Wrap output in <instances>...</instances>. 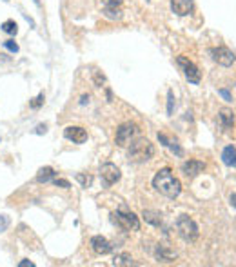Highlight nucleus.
Returning a JSON list of instances; mask_svg holds the SVG:
<instances>
[{
	"instance_id": "1",
	"label": "nucleus",
	"mask_w": 236,
	"mask_h": 267,
	"mask_svg": "<svg viewBox=\"0 0 236 267\" xmlns=\"http://www.w3.org/2000/svg\"><path fill=\"white\" fill-rule=\"evenodd\" d=\"M153 187L158 191L160 195L167 196V198H177L182 193V184L178 180L169 167L160 169L153 178Z\"/></svg>"
},
{
	"instance_id": "2",
	"label": "nucleus",
	"mask_w": 236,
	"mask_h": 267,
	"mask_svg": "<svg viewBox=\"0 0 236 267\" xmlns=\"http://www.w3.org/2000/svg\"><path fill=\"white\" fill-rule=\"evenodd\" d=\"M154 154V146L149 142L148 138H136L133 140L127 149V158L135 164H144L153 158Z\"/></svg>"
},
{
	"instance_id": "3",
	"label": "nucleus",
	"mask_w": 236,
	"mask_h": 267,
	"mask_svg": "<svg viewBox=\"0 0 236 267\" xmlns=\"http://www.w3.org/2000/svg\"><path fill=\"white\" fill-rule=\"evenodd\" d=\"M177 231L178 235L185 240V242H195L200 231H198V226H196V222L189 214H180L177 220Z\"/></svg>"
},
{
	"instance_id": "4",
	"label": "nucleus",
	"mask_w": 236,
	"mask_h": 267,
	"mask_svg": "<svg viewBox=\"0 0 236 267\" xmlns=\"http://www.w3.org/2000/svg\"><path fill=\"white\" fill-rule=\"evenodd\" d=\"M113 222L117 224L120 229L124 231H138L140 229V220L133 211H125V209H120V211H115L111 214Z\"/></svg>"
},
{
	"instance_id": "5",
	"label": "nucleus",
	"mask_w": 236,
	"mask_h": 267,
	"mask_svg": "<svg viewBox=\"0 0 236 267\" xmlns=\"http://www.w3.org/2000/svg\"><path fill=\"white\" fill-rule=\"evenodd\" d=\"M177 64L180 67V71L183 73V77L187 78L191 84H200L202 80V73L198 69V65L193 62V60H189L187 57H177Z\"/></svg>"
},
{
	"instance_id": "6",
	"label": "nucleus",
	"mask_w": 236,
	"mask_h": 267,
	"mask_svg": "<svg viewBox=\"0 0 236 267\" xmlns=\"http://www.w3.org/2000/svg\"><path fill=\"white\" fill-rule=\"evenodd\" d=\"M136 135H138V125L133 124V122H124V124L118 125L115 142H117V146H120V148H125V146H129V144L135 140Z\"/></svg>"
},
{
	"instance_id": "7",
	"label": "nucleus",
	"mask_w": 236,
	"mask_h": 267,
	"mask_svg": "<svg viewBox=\"0 0 236 267\" xmlns=\"http://www.w3.org/2000/svg\"><path fill=\"white\" fill-rule=\"evenodd\" d=\"M209 55L211 59L216 62L218 65H224V67H229L236 62V55L231 51L229 48L225 46H218V48H211L209 49Z\"/></svg>"
},
{
	"instance_id": "8",
	"label": "nucleus",
	"mask_w": 236,
	"mask_h": 267,
	"mask_svg": "<svg viewBox=\"0 0 236 267\" xmlns=\"http://www.w3.org/2000/svg\"><path fill=\"white\" fill-rule=\"evenodd\" d=\"M120 177H122V175H120V169H118L115 164H111V162H106V164L100 166V178L106 187L117 184L118 180H120Z\"/></svg>"
},
{
	"instance_id": "9",
	"label": "nucleus",
	"mask_w": 236,
	"mask_h": 267,
	"mask_svg": "<svg viewBox=\"0 0 236 267\" xmlns=\"http://www.w3.org/2000/svg\"><path fill=\"white\" fill-rule=\"evenodd\" d=\"M64 137L73 144H84L88 140V131L80 125H69L64 129Z\"/></svg>"
},
{
	"instance_id": "10",
	"label": "nucleus",
	"mask_w": 236,
	"mask_h": 267,
	"mask_svg": "<svg viewBox=\"0 0 236 267\" xmlns=\"http://www.w3.org/2000/svg\"><path fill=\"white\" fill-rule=\"evenodd\" d=\"M204 169H206V164H204V162H200V160H195V158H191V160L183 162V164H182V171L187 178L198 177Z\"/></svg>"
},
{
	"instance_id": "11",
	"label": "nucleus",
	"mask_w": 236,
	"mask_h": 267,
	"mask_svg": "<svg viewBox=\"0 0 236 267\" xmlns=\"http://www.w3.org/2000/svg\"><path fill=\"white\" fill-rule=\"evenodd\" d=\"M91 247L96 255H109L113 251V245L111 242L104 237H93L91 238Z\"/></svg>"
},
{
	"instance_id": "12",
	"label": "nucleus",
	"mask_w": 236,
	"mask_h": 267,
	"mask_svg": "<svg viewBox=\"0 0 236 267\" xmlns=\"http://www.w3.org/2000/svg\"><path fill=\"white\" fill-rule=\"evenodd\" d=\"M169 2H171V11L177 13L178 17H185L195 7L193 0H169Z\"/></svg>"
},
{
	"instance_id": "13",
	"label": "nucleus",
	"mask_w": 236,
	"mask_h": 267,
	"mask_svg": "<svg viewBox=\"0 0 236 267\" xmlns=\"http://www.w3.org/2000/svg\"><path fill=\"white\" fill-rule=\"evenodd\" d=\"M154 255H156V260L158 262H175L177 260V253L171 249H167L165 245H158L156 251H154Z\"/></svg>"
},
{
	"instance_id": "14",
	"label": "nucleus",
	"mask_w": 236,
	"mask_h": 267,
	"mask_svg": "<svg viewBox=\"0 0 236 267\" xmlns=\"http://www.w3.org/2000/svg\"><path fill=\"white\" fill-rule=\"evenodd\" d=\"M220 122H222V127L225 131H231L235 127V113L231 109H222L220 111Z\"/></svg>"
},
{
	"instance_id": "15",
	"label": "nucleus",
	"mask_w": 236,
	"mask_h": 267,
	"mask_svg": "<svg viewBox=\"0 0 236 267\" xmlns=\"http://www.w3.org/2000/svg\"><path fill=\"white\" fill-rule=\"evenodd\" d=\"M222 162L227 167H236V148L235 146H227L222 151Z\"/></svg>"
},
{
	"instance_id": "16",
	"label": "nucleus",
	"mask_w": 236,
	"mask_h": 267,
	"mask_svg": "<svg viewBox=\"0 0 236 267\" xmlns=\"http://www.w3.org/2000/svg\"><path fill=\"white\" fill-rule=\"evenodd\" d=\"M158 140L162 142V146H165L167 149H171V153H175L177 156H182V154H183L182 148H180V146H178L177 142H173V140H169V138L165 137L164 133H158Z\"/></svg>"
},
{
	"instance_id": "17",
	"label": "nucleus",
	"mask_w": 236,
	"mask_h": 267,
	"mask_svg": "<svg viewBox=\"0 0 236 267\" xmlns=\"http://www.w3.org/2000/svg\"><path fill=\"white\" fill-rule=\"evenodd\" d=\"M142 216H144V220L148 222V224H151V226H162V214L154 213V211H144L142 213Z\"/></svg>"
},
{
	"instance_id": "18",
	"label": "nucleus",
	"mask_w": 236,
	"mask_h": 267,
	"mask_svg": "<svg viewBox=\"0 0 236 267\" xmlns=\"http://www.w3.org/2000/svg\"><path fill=\"white\" fill-rule=\"evenodd\" d=\"M53 177H55L53 167H42L40 171H38V175H36V182H40V184H46V182H49V180H51Z\"/></svg>"
},
{
	"instance_id": "19",
	"label": "nucleus",
	"mask_w": 236,
	"mask_h": 267,
	"mask_svg": "<svg viewBox=\"0 0 236 267\" xmlns=\"http://www.w3.org/2000/svg\"><path fill=\"white\" fill-rule=\"evenodd\" d=\"M113 266H135V262H133L131 255H125V253H122V255L115 256V260H113Z\"/></svg>"
},
{
	"instance_id": "20",
	"label": "nucleus",
	"mask_w": 236,
	"mask_h": 267,
	"mask_svg": "<svg viewBox=\"0 0 236 267\" xmlns=\"http://www.w3.org/2000/svg\"><path fill=\"white\" fill-rule=\"evenodd\" d=\"M104 15H106L109 20H120V18L124 17L120 7H104Z\"/></svg>"
},
{
	"instance_id": "21",
	"label": "nucleus",
	"mask_w": 236,
	"mask_h": 267,
	"mask_svg": "<svg viewBox=\"0 0 236 267\" xmlns=\"http://www.w3.org/2000/svg\"><path fill=\"white\" fill-rule=\"evenodd\" d=\"M0 28H2V31L7 33V35H17V31H18V26L15 20H6Z\"/></svg>"
},
{
	"instance_id": "22",
	"label": "nucleus",
	"mask_w": 236,
	"mask_h": 267,
	"mask_svg": "<svg viewBox=\"0 0 236 267\" xmlns=\"http://www.w3.org/2000/svg\"><path fill=\"white\" fill-rule=\"evenodd\" d=\"M175 106H177V104H175V95H173V91H169V93H167V115H169V117H171L173 111H175Z\"/></svg>"
},
{
	"instance_id": "23",
	"label": "nucleus",
	"mask_w": 236,
	"mask_h": 267,
	"mask_svg": "<svg viewBox=\"0 0 236 267\" xmlns=\"http://www.w3.org/2000/svg\"><path fill=\"white\" fill-rule=\"evenodd\" d=\"M77 180L82 184V187H89V185H91V182H93V178L89 177V175H82V173H78V175H77Z\"/></svg>"
},
{
	"instance_id": "24",
	"label": "nucleus",
	"mask_w": 236,
	"mask_h": 267,
	"mask_svg": "<svg viewBox=\"0 0 236 267\" xmlns=\"http://www.w3.org/2000/svg\"><path fill=\"white\" fill-rule=\"evenodd\" d=\"M53 184L57 185V187H64V189H69L71 187V184L67 180H64V178H53Z\"/></svg>"
},
{
	"instance_id": "25",
	"label": "nucleus",
	"mask_w": 236,
	"mask_h": 267,
	"mask_svg": "<svg viewBox=\"0 0 236 267\" xmlns=\"http://www.w3.org/2000/svg\"><path fill=\"white\" fill-rule=\"evenodd\" d=\"M124 0H102L104 7H120Z\"/></svg>"
},
{
	"instance_id": "26",
	"label": "nucleus",
	"mask_w": 236,
	"mask_h": 267,
	"mask_svg": "<svg viewBox=\"0 0 236 267\" xmlns=\"http://www.w3.org/2000/svg\"><path fill=\"white\" fill-rule=\"evenodd\" d=\"M4 46H6V49H9L11 53H18V44L15 40H6Z\"/></svg>"
},
{
	"instance_id": "27",
	"label": "nucleus",
	"mask_w": 236,
	"mask_h": 267,
	"mask_svg": "<svg viewBox=\"0 0 236 267\" xmlns=\"http://www.w3.org/2000/svg\"><path fill=\"white\" fill-rule=\"evenodd\" d=\"M42 104H44V93H40V95L36 96L35 100H33V102H31V104H30V106L33 107V109H38V107H40Z\"/></svg>"
},
{
	"instance_id": "28",
	"label": "nucleus",
	"mask_w": 236,
	"mask_h": 267,
	"mask_svg": "<svg viewBox=\"0 0 236 267\" xmlns=\"http://www.w3.org/2000/svg\"><path fill=\"white\" fill-rule=\"evenodd\" d=\"M106 82V78H104V75H100L98 71H94V84L98 86V88H102V84Z\"/></svg>"
},
{
	"instance_id": "29",
	"label": "nucleus",
	"mask_w": 236,
	"mask_h": 267,
	"mask_svg": "<svg viewBox=\"0 0 236 267\" xmlns=\"http://www.w3.org/2000/svg\"><path fill=\"white\" fill-rule=\"evenodd\" d=\"M7 224H9L7 216H6V214H2V216H0V231H6Z\"/></svg>"
},
{
	"instance_id": "30",
	"label": "nucleus",
	"mask_w": 236,
	"mask_h": 267,
	"mask_svg": "<svg viewBox=\"0 0 236 267\" xmlns=\"http://www.w3.org/2000/svg\"><path fill=\"white\" fill-rule=\"evenodd\" d=\"M218 93H220V95H222V96H224V98H225V100H227V102L233 100V96L229 95V91H225V89H220Z\"/></svg>"
},
{
	"instance_id": "31",
	"label": "nucleus",
	"mask_w": 236,
	"mask_h": 267,
	"mask_svg": "<svg viewBox=\"0 0 236 267\" xmlns=\"http://www.w3.org/2000/svg\"><path fill=\"white\" fill-rule=\"evenodd\" d=\"M18 267H35V264H33V262H30V260H24V262H20V264H18Z\"/></svg>"
},
{
	"instance_id": "32",
	"label": "nucleus",
	"mask_w": 236,
	"mask_h": 267,
	"mask_svg": "<svg viewBox=\"0 0 236 267\" xmlns=\"http://www.w3.org/2000/svg\"><path fill=\"white\" fill-rule=\"evenodd\" d=\"M46 129H47L46 124H44V125H38V127H36V133H38V135H42V133H46Z\"/></svg>"
},
{
	"instance_id": "33",
	"label": "nucleus",
	"mask_w": 236,
	"mask_h": 267,
	"mask_svg": "<svg viewBox=\"0 0 236 267\" xmlns=\"http://www.w3.org/2000/svg\"><path fill=\"white\" fill-rule=\"evenodd\" d=\"M229 202H231V206H233V208L236 209V193H233V195H231Z\"/></svg>"
},
{
	"instance_id": "34",
	"label": "nucleus",
	"mask_w": 236,
	"mask_h": 267,
	"mask_svg": "<svg viewBox=\"0 0 236 267\" xmlns=\"http://www.w3.org/2000/svg\"><path fill=\"white\" fill-rule=\"evenodd\" d=\"M88 102H89V95H84L82 100H80V104H88Z\"/></svg>"
},
{
	"instance_id": "35",
	"label": "nucleus",
	"mask_w": 236,
	"mask_h": 267,
	"mask_svg": "<svg viewBox=\"0 0 236 267\" xmlns=\"http://www.w3.org/2000/svg\"><path fill=\"white\" fill-rule=\"evenodd\" d=\"M4 2H7V0H4Z\"/></svg>"
}]
</instances>
